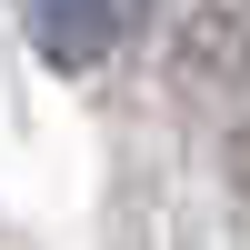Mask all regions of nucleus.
Masks as SVG:
<instances>
[{"mask_svg": "<svg viewBox=\"0 0 250 250\" xmlns=\"http://www.w3.org/2000/svg\"><path fill=\"white\" fill-rule=\"evenodd\" d=\"M120 10H130V0H20V30L40 40V60H60V70H90V60H110Z\"/></svg>", "mask_w": 250, "mask_h": 250, "instance_id": "obj_1", "label": "nucleus"}]
</instances>
